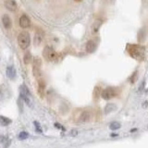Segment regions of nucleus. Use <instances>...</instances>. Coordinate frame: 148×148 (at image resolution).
Instances as JSON below:
<instances>
[{"instance_id":"nucleus-1","label":"nucleus","mask_w":148,"mask_h":148,"mask_svg":"<svg viewBox=\"0 0 148 148\" xmlns=\"http://www.w3.org/2000/svg\"><path fill=\"white\" fill-rule=\"evenodd\" d=\"M18 43L21 49H26V48H28L31 44L30 34L27 32H21L18 36Z\"/></svg>"},{"instance_id":"nucleus-2","label":"nucleus","mask_w":148,"mask_h":148,"mask_svg":"<svg viewBox=\"0 0 148 148\" xmlns=\"http://www.w3.org/2000/svg\"><path fill=\"white\" fill-rule=\"evenodd\" d=\"M20 98H21L23 102H25V104L27 105L28 106H32V94H31L30 91L29 89L27 88L26 85H21L20 88Z\"/></svg>"},{"instance_id":"nucleus-3","label":"nucleus","mask_w":148,"mask_h":148,"mask_svg":"<svg viewBox=\"0 0 148 148\" xmlns=\"http://www.w3.org/2000/svg\"><path fill=\"white\" fill-rule=\"evenodd\" d=\"M43 56L48 61H54L56 58V53L54 50V48H52L51 46L47 45L44 48L43 50Z\"/></svg>"},{"instance_id":"nucleus-4","label":"nucleus","mask_w":148,"mask_h":148,"mask_svg":"<svg viewBox=\"0 0 148 148\" xmlns=\"http://www.w3.org/2000/svg\"><path fill=\"white\" fill-rule=\"evenodd\" d=\"M117 94H118L117 89L114 88V87H109V88L105 89L102 92V97L105 100H110L113 97H115Z\"/></svg>"},{"instance_id":"nucleus-5","label":"nucleus","mask_w":148,"mask_h":148,"mask_svg":"<svg viewBox=\"0 0 148 148\" xmlns=\"http://www.w3.org/2000/svg\"><path fill=\"white\" fill-rule=\"evenodd\" d=\"M20 25L21 28L23 29H27L30 27L31 25V20L29 19V17L26 14H23L20 19Z\"/></svg>"},{"instance_id":"nucleus-6","label":"nucleus","mask_w":148,"mask_h":148,"mask_svg":"<svg viewBox=\"0 0 148 148\" xmlns=\"http://www.w3.org/2000/svg\"><path fill=\"white\" fill-rule=\"evenodd\" d=\"M91 119V113L87 110H84L81 113L80 117H79V121L82 123H85V122L90 121Z\"/></svg>"},{"instance_id":"nucleus-7","label":"nucleus","mask_w":148,"mask_h":148,"mask_svg":"<svg viewBox=\"0 0 148 148\" xmlns=\"http://www.w3.org/2000/svg\"><path fill=\"white\" fill-rule=\"evenodd\" d=\"M5 7L9 11H15L18 8V5H17L15 0H7L5 2Z\"/></svg>"},{"instance_id":"nucleus-8","label":"nucleus","mask_w":148,"mask_h":148,"mask_svg":"<svg viewBox=\"0 0 148 148\" xmlns=\"http://www.w3.org/2000/svg\"><path fill=\"white\" fill-rule=\"evenodd\" d=\"M2 22H3V25L5 26L6 29H10L12 26V22H11V19L9 18V16L7 14H4L2 18Z\"/></svg>"},{"instance_id":"nucleus-9","label":"nucleus","mask_w":148,"mask_h":148,"mask_svg":"<svg viewBox=\"0 0 148 148\" xmlns=\"http://www.w3.org/2000/svg\"><path fill=\"white\" fill-rule=\"evenodd\" d=\"M7 76L11 80H14L15 76H16V70H15L14 67H8L7 68Z\"/></svg>"},{"instance_id":"nucleus-10","label":"nucleus","mask_w":148,"mask_h":148,"mask_svg":"<svg viewBox=\"0 0 148 148\" xmlns=\"http://www.w3.org/2000/svg\"><path fill=\"white\" fill-rule=\"evenodd\" d=\"M86 51L88 53H93L94 51V49H95V43L94 42V41H88L87 42V44H86Z\"/></svg>"},{"instance_id":"nucleus-11","label":"nucleus","mask_w":148,"mask_h":148,"mask_svg":"<svg viewBox=\"0 0 148 148\" xmlns=\"http://www.w3.org/2000/svg\"><path fill=\"white\" fill-rule=\"evenodd\" d=\"M101 24H102V20H97L95 22H94L93 27H92V31L94 33H95V32H97L98 31H99V29H100L101 27Z\"/></svg>"},{"instance_id":"nucleus-12","label":"nucleus","mask_w":148,"mask_h":148,"mask_svg":"<svg viewBox=\"0 0 148 148\" xmlns=\"http://www.w3.org/2000/svg\"><path fill=\"white\" fill-rule=\"evenodd\" d=\"M11 123V119L7 117H4V116H1L0 117V124L2 125V126H8Z\"/></svg>"},{"instance_id":"nucleus-13","label":"nucleus","mask_w":148,"mask_h":148,"mask_svg":"<svg viewBox=\"0 0 148 148\" xmlns=\"http://www.w3.org/2000/svg\"><path fill=\"white\" fill-rule=\"evenodd\" d=\"M42 40H43V33L42 32H37V33L35 34V37H34V44H35V45L40 44Z\"/></svg>"},{"instance_id":"nucleus-14","label":"nucleus","mask_w":148,"mask_h":148,"mask_svg":"<svg viewBox=\"0 0 148 148\" xmlns=\"http://www.w3.org/2000/svg\"><path fill=\"white\" fill-rule=\"evenodd\" d=\"M109 128H110V130H119V129L121 128V124L118 121H114V122H112V123H110Z\"/></svg>"},{"instance_id":"nucleus-15","label":"nucleus","mask_w":148,"mask_h":148,"mask_svg":"<svg viewBox=\"0 0 148 148\" xmlns=\"http://www.w3.org/2000/svg\"><path fill=\"white\" fill-rule=\"evenodd\" d=\"M115 109H116V105L115 104H107L106 106V107H105V112L107 114V113H110V112H112V111H114Z\"/></svg>"},{"instance_id":"nucleus-16","label":"nucleus","mask_w":148,"mask_h":148,"mask_svg":"<svg viewBox=\"0 0 148 148\" xmlns=\"http://www.w3.org/2000/svg\"><path fill=\"white\" fill-rule=\"evenodd\" d=\"M23 61L25 64H29V63L32 61V55H31L30 52H26L25 54H24Z\"/></svg>"},{"instance_id":"nucleus-17","label":"nucleus","mask_w":148,"mask_h":148,"mask_svg":"<svg viewBox=\"0 0 148 148\" xmlns=\"http://www.w3.org/2000/svg\"><path fill=\"white\" fill-rule=\"evenodd\" d=\"M41 65H42V60L38 56H35L33 59V67H37V68H41Z\"/></svg>"},{"instance_id":"nucleus-18","label":"nucleus","mask_w":148,"mask_h":148,"mask_svg":"<svg viewBox=\"0 0 148 148\" xmlns=\"http://www.w3.org/2000/svg\"><path fill=\"white\" fill-rule=\"evenodd\" d=\"M32 72H33V75L36 78H40L41 77V69L37 68V67H33L32 69Z\"/></svg>"},{"instance_id":"nucleus-19","label":"nucleus","mask_w":148,"mask_h":148,"mask_svg":"<svg viewBox=\"0 0 148 148\" xmlns=\"http://www.w3.org/2000/svg\"><path fill=\"white\" fill-rule=\"evenodd\" d=\"M29 137V134L27 133L26 132H21L20 134H19V139L20 140H25Z\"/></svg>"},{"instance_id":"nucleus-20","label":"nucleus","mask_w":148,"mask_h":148,"mask_svg":"<svg viewBox=\"0 0 148 148\" xmlns=\"http://www.w3.org/2000/svg\"><path fill=\"white\" fill-rule=\"evenodd\" d=\"M8 142V139L5 135H0V144H5Z\"/></svg>"},{"instance_id":"nucleus-21","label":"nucleus","mask_w":148,"mask_h":148,"mask_svg":"<svg viewBox=\"0 0 148 148\" xmlns=\"http://www.w3.org/2000/svg\"><path fill=\"white\" fill-rule=\"evenodd\" d=\"M144 85H145V82H144V81H143V82H141L140 86H139V88H138V91H139V92H143V91H144Z\"/></svg>"},{"instance_id":"nucleus-22","label":"nucleus","mask_w":148,"mask_h":148,"mask_svg":"<svg viewBox=\"0 0 148 148\" xmlns=\"http://www.w3.org/2000/svg\"><path fill=\"white\" fill-rule=\"evenodd\" d=\"M34 126H35V128H36V130L38 132H42V130H41V126H40V124H39L38 122H36V121H34Z\"/></svg>"},{"instance_id":"nucleus-23","label":"nucleus","mask_w":148,"mask_h":148,"mask_svg":"<svg viewBox=\"0 0 148 148\" xmlns=\"http://www.w3.org/2000/svg\"><path fill=\"white\" fill-rule=\"evenodd\" d=\"M70 135L72 137H76L78 135V130H71L70 132Z\"/></svg>"},{"instance_id":"nucleus-24","label":"nucleus","mask_w":148,"mask_h":148,"mask_svg":"<svg viewBox=\"0 0 148 148\" xmlns=\"http://www.w3.org/2000/svg\"><path fill=\"white\" fill-rule=\"evenodd\" d=\"M21 100H22V99H21V98H19V100H18V105H19V108H20V111H22V105H23V104H22V102H21Z\"/></svg>"},{"instance_id":"nucleus-25","label":"nucleus","mask_w":148,"mask_h":148,"mask_svg":"<svg viewBox=\"0 0 148 148\" xmlns=\"http://www.w3.org/2000/svg\"><path fill=\"white\" fill-rule=\"evenodd\" d=\"M118 134H117V133H116V134H115V133H113V134H111V137H115V136L117 137V136H118Z\"/></svg>"},{"instance_id":"nucleus-26","label":"nucleus","mask_w":148,"mask_h":148,"mask_svg":"<svg viewBox=\"0 0 148 148\" xmlns=\"http://www.w3.org/2000/svg\"><path fill=\"white\" fill-rule=\"evenodd\" d=\"M75 1H81V0H75Z\"/></svg>"}]
</instances>
